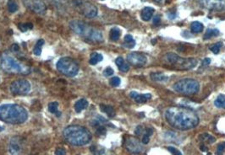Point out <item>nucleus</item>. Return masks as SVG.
Masks as SVG:
<instances>
[{
	"instance_id": "09e8293b",
	"label": "nucleus",
	"mask_w": 225,
	"mask_h": 155,
	"mask_svg": "<svg viewBox=\"0 0 225 155\" xmlns=\"http://www.w3.org/2000/svg\"></svg>"
},
{
	"instance_id": "5701e85b",
	"label": "nucleus",
	"mask_w": 225,
	"mask_h": 155,
	"mask_svg": "<svg viewBox=\"0 0 225 155\" xmlns=\"http://www.w3.org/2000/svg\"><path fill=\"white\" fill-rule=\"evenodd\" d=\"M219 30L218 29H207L204 34V36H203V39L204 40H208V39H211L212 37H214V36H217L219 35Z\"/></svg>"
},
{
	"instance_id": "9b49d317",
	"label": "nucleus",
	"mask_w": 225,
	"mask_h": 155,
	"mask_svg": "<svg viewBox=\"0 0 225 155\" xmlns=\"http://www.w3.org/2000/svg\"><path fill=\"white\" fill-rule=\"evenodd\" d=\"M25 8L37 14H44L47 7L42 0H21Z\"/></svg>"
},
{
	"instance_id": "6ab92c4d",
	"label": "nucleus",
	"mask_w": 225,
	"mask_h": 155,
	"mask_svg": "<svg viewBox=\"0 0 225 155\" xmlns=\"http://www.w3.org/2000/svg\"><path fill=\"white\" fill-rule=\"evenodd\" d=\"M115 63H116L117 67L119 68V69H120V71H122V72H127V71H129L130 67H129L128 64L125 62L124 58H121V57H119V58H117L116 60H115Z\"/></svg>"
},
{
	"instance_id": "f3484780",
	"label": "nucleus",
	"mask_w": 225,
	"mask_h": 155,
	"mask_svg": "<svg viewBox=\"0 0 225 155\" xmlns=\"http://www.w3.org/2000/svg\"><path fill=\"white\" fill-rule=\"evenodd\" d=\"M154 8H151V7H145L142 10V13H141V16H142V19L144 20V21H149L152 17H153V14H154Z\"/></svg>"
},
{
	"instance_id": "a19ab883",
	"label": "nucleus",
	"mask_w": 225,
	"mask_h": 155,
	"mask_svg": "<svg viewBox=\"0 0 225 155\" xmlns=\"http://www.w3.org/2000/svg\"><path fill=\"white\" fill-rule=\"evenodd\" d=\"M168 17H169V19H174L175 17H176V13H175V12L173 13V12L171 11L169 12V13H168Z\"/></svg>"
},
{
	"instance_id": "f03ea898",
	"label": "nucleus",
	"mask_w": 225,
	"mask_h": 155,
	"mask_svg": "<svg viewBox=\"0 0 225 155\" xmlns=\"http://www.w3.org/2000/svg\"><path fill=\"white\" fill-rule=\"evenodd\" d=\"M28 119V112L17 104H5L0 106V120L9 124H22Z\"/></svg>"
},
{
	"instance_id": "aec40b11",
	"label": "nucleus",
	"mask_w": 225,
	"mask_h": 155,
	"mask_svg": "<svg viewBox=\"0 0 225 155\" xmlns=\"http://www.w3.org/2000/svg\"><path fill=\"white\" fill-rule=\"evenodd\" d=\"M100 110L103 112L106 113L108 115L109 117H114L115 116V111L113 106L111 105H104V104H101L100 105Z\"/></svg>"
},
{
	"instance_id": "ddd939ff",
	"label": "nucleus",
	"mask_w": 225,
	"mask_h": 155,
	"mask_svg": "<svg viewBox=\"0 0 225 155\" xmlns=\"http://www.w3.org/2000/svg\"><path fill=\"white\" fill-rule=\"evenodd\" d=\"M126 59L130 64L135 67H143L147 62V58L142 52H132L127 54Z\"/></svg>"
},
{
	"instance_id": "c03bdc74",
	"label": "nucleus",
	"mask_w": 225,
	"mask_h": 155,
	"mask_svg": "<svg viewBox=\"0 0 225 155\" xmlns=\"http://www.w3.org/2000/svg\"><path fill=\"white\" fill-rule=\"evenodd\" d=\"M11 50L13 51V52H18V51L19 50V46H18L17 44H14L11 47Z\"/></svg>"
},
{
	"instance_id": "c756f323",
	"label": "nucleus",
	"mask_w": 225,
	"mask_h": 155,
	"mask_svg": "<svg viewBox=\"0 0 225 155\" xmlns=\"http://www.w3.org/2000/svg\"><path fill=\"white\" fill-rule=\"evenodd\" d=\"M7 7H8V11L10 13H14L18 10V5L15 3L14 0H8V3H7Z\"/></svg>"
},
{
	"instance_id": "0eeeda50",
	"label": "nucleus",
	"mask_w": 225,
	"mask_h": 155,
	"mask_svg": "<svg viewBox=\"0 0 225 155\" xmlns=\"http://www.w3.org/2000/svg\"><path fill=\"white\" fill-rule=\"evenodd\" d=\"M175 91L185 95H193L196 94L200 89V84L198 81L193 78H184L173 85Z\"/></svg>"
},
{
	"instance_id": "4468645a",
	"label": "nucleus",
	"mask_w": 225,
	"mask_h": 155,
	"mask_svg": "<svg viewBox=\"0 0 225 155\" xmlns=\"http://www.w3.org/2000/svg\"><path fill=\"white\" fill-rule=\"evenodd\" d=\"M78 8L79 11L87 18H94L97 15V8L91 3H79Z\"/></svg>"
},
{
	"instance_id": "a878e982",
	"label": "nucleus",
	"mask_w": 225,
	"mask_h": 155,
	"mask_svg": "<svg viewBox=\"0 0 225 155\" xmlns=\"http://www.w3.org/2000/svg\"><path fill=\"white\" fill-rule=\"evenodd\" d=\"M216 107L220 109H225V94H219L214 101Z\"/></svg>"
},
{
	"instance_id": "473e14b6",
	"label": "nucleus",
	"mask_w": 225,
	"mask_h": 155,
	"mask_svg": "<svg viewBox=\"0 0 225 155\" xmlns=\"http://www.w3.org/2000/svg\"><path fill=\"white\" fill-rule=\"evenodd\" d=\"M222 47V42H217V43H215V44H213L212 46L210 47V50H211L214 54H217V53L219 52L220 49H221V47Z\"/></svg>"
},
{
	"instance_id": "f8f14e48",
	"label": "nucleus",
	"mask_w": 225,
	"mask_h": 155,
	"mask_svg": "<svg viewBox=\"0 0 225 155\" xmlns=\"http://www.w3.org/2000/svg\"><path fill=\"white\" fill-rule=\"evenodd\" d=\"M24 141L19 137H14L8 144V152L11 155H22L24 153Z\"/></svg>"
},
{
	"instance_id": "2eb2a0df",
	"label": "nucleus",
	"mask_w": 225,
	"mask_h": 155,
	"mask_svg": "<svg viewBox=\"0 0 225 155\" xmlns=\"http://www.w3.org/2000/svg\"><path fill=\"white\" fill-rule=\"evenodd\" d=\"M204 8L211 10H222L225 8V0H200Z\"/></svg>"
},
{
	"instance_id": "20e7f679",
	"label": "nucleus",
	"mask_w": 225,
	"mask_h": 155,
	"mask_svg": "<svg viewBox=\"0 0 225 155\" xmlns=\"http://www.w3.org/2000/svg\"><path fill=\"white\" fill-rule=\"evenodd\" d=\"M0 68L8 73L26 75L31 72V67L6 52L0 57Z\"/></svg>"
},
{
	"instance_id": "2f4dec72",
	"label": "nucleus",
	"mask_w": 225,
	"mask_h": 155,
	"mask_svg": "<svg viewBox=\"0 0 225 155\" xmlns=\"http://www.w3.org/2000/svg\"><path fill=\"white\" fill-rule=\"evenodd\" d=\"M18 28L22 32H25V31H27L29 30H31L33 28V25L31 23H21L18 25Z\"/></svg>"
},
{
	"instance_id": "c85d7f7f",
	"label": "nucleus",
	"mask_w": 225,
	"mask_h": 155,
	"mask_svg": "<svg viewBox=\"0 0 225 155\" xmlns=\"http://www.w3.org/2000/svg\"><path fill=\"white\" fill-rule=\"evenodd\" d=\"M125 46L128 48H133L136 46V42L134 40L133 36L131 35H126L125 36Z\"/></svg>"
},
{
	"instance_id": "e433bc0d",
	"label": "nucleus",
	"mask_w": 225,
	"mask_h": 155,
	"mask_svg": "<svg viewBox=\"0 0 225 155\" xmlns=\"http://www.w3.org/2000/svg\"><path fill=\"white\" fill-rule=\"evenodd\" d=\"M103 74L106 77H109L111 75L114 74V69L112 68H107L104 71H103Z\"/></svg>"
},
{
	"instance_id": "f704fd0d",
	"label": "nucleus",
	"mask_w": 225,
	"mask_h": 155,
	"mask_svg": "<svg viewBox=\"0 0 225 155\" xmlns=\"http://www.w3.org/2000/svg\"><path fill=\"white\" fill-rule=\"evenodd\" d=\"M168 150L173 155H182L181 152H179V150H178L177 148H175L174 147H168Z\"/></svg>"
},
{
	"instance_id": "58836bf2",
	"label": "nucleus",
	"mask_w": 225,
	"mask_h": 155,
	"mask_svg": "<svg viewBox=\"0 0 225 155\" xmlns=\"http://www.w3.org/2000/svg\"><path fill=\"white\" fill-rule=\"evenodd\" d=\"M106 133V128L103 126H98V128L97 129V134L98 135H104Z\"/></svg>"
},
{
	"instance_id": "c9c22d12",
	"label": "nucleus",
	"mask_w": 225,
	"mask_h": 155,
	"mask_svg": "<svg viewBox=\"0 0 225 155\" xmlns=\"http://www.w3.org/2000/svg\"><path fill=\"white\" fill-rule=\"evenodd\" d=\"M144 129H145V128H143L142 126H138V127L136 128V130H135V133H136V135L137 136V137H139V136H141L142 134H143Z\"/></svg>"
},
{
	"instance_id": "7c9ffc66",
	"label": "nucleus",
	"mask_w": 225,
	"mask_h": 155,
	"mask_svg": "<svg viewBox=\"0 0 225 155\" xmlns=\"http://www.w3.org/2000/svg\"><path fill=\"white\" fill-rule=\"evenodd\" d=\"M200 139L201 141H204V142H208V143H213L215 142L216 141V138L212 137V136L209 135V134H202V135L200 137Z\"/></svg>"
},
{
	"instance_id": "de8ad7c7",
	"label": "nucleus",
	"mask_w": 225,
	"mask_h": 155,
	"mask_svg": "<svg viewBox=\"0 0 225 155\" xmlns=\"http://www.w3.org/2000/svg\"><path fill=\"white\" fill-rule=\"evenodd\" d=\"M222 144H223V146H224V148H225V142H223V143H222Z\"/></svg>"
},
{
	"instance_id": "dca6fc26",
	"label": "nucleus",
	"mask_w": 225,
	"mask_h": 155,
	"mask_svg": "<svg viewBox=\"0 0 225 155\" xmlns=\"http://www.w3.org/2000/svg\"><path fill=\"white\" fill-rule=\"evenodd\" d=\"M130 96L135 100V101L137 103H145L147 102L148 100H150L152 98V95L150 94H138L136 91H131L130 93Z\"/></svg>"
},
{
	"instance_id": "423d86ee",
	"label": "nucleus",
	"mask_w": 225,
	"mask_h": 155,
	"mask_svg": "<svg viewBox=\"0 0 225 155\" xmlns=\"http://www.w3.org/2000/svg\"><path fill=\"white\" fill-rule=\"evenodd\" d=\"M165 65L175 70H190L197 64V60L195 58H184L173 52L166 53L163 56Z\"/></svg>"
},
{
	"instance_id": "393cba45",
	"label": "nucleus",
	"mask_w": 225,
	"mask_h": 155,
	"mask_svg": "<svg viewBox=\"0 0 225 155\" xmlns=\"http://www.w3.org/2000/svg\"><path fill=\"white\" fill-rule=\"evenodd\" d=\"M103 55H101L100 53L93 52L91 54L89 62L90 64H92V65H96V64L98 63L99 62L103 61Z\"/></svg>"
},
{
	"instance_id": "39448f33",
	"label": "nucleus",
	"mask_w": 225,
	"mask_h": 155,
	"mask_svg": "<svg viewBox=\"0 0 225 155\" xmlns=\"http://www.w3.org/2000/svg\"><path fill=\"white\" fill-rule=\"evenodd\" d=\"M69 25L75 33L79 36H83L84 38L88 39L90 41L95 42H100L103 41L102 32L84 22L83 20L74 19L70 21Z\"/></svg>"
},
{
	"instance_id": "9d476101",
	"label": "nucleus",
	"mask_w": 225,
	"mask_h": 155,
	"mask_svg": "<svg viewBox=\"0 0 225 155\" xmlns=\"http://www.w3.org/2000/svg\"><path fill=\"white\" fill-rule=\"evenodd\" d=\"M124 146L129 152L133 154H139L143 151V147L139 139L131 136L125 137L124 139Z\"/></svg>"
},
{
	"instance_id": "ea45409f",
	"label": "nucleus",
	"mask_w": 225,
	"mask_h": 155,
	"mask_svg": "<svg viewBox=\"0 0 225 155\" xmlns=\"http://www.w3.org/2000/svg\"><path fill=\"white\" fill-rule=\"evenodd\" d=\"M225 148L224 146H223V144L221 143L219 144L218 146H217V151H216V154L217 155H222V151H223V149H224Z\"/></svg>"
},
{
	"instance_id": "a18cd8bd",
	"label": "nucleus",
	"mask_w": 225,
	"mask_h": 155,
	"mask_svg": "<svg viewBox=\"0 0 225 155\" xmlns=\"http://www.w3.org/2000/svg\"><path fill=\"white\" fill-rule=\"evenodd\" d=\"M201 151H202V152H207V151H208V148H207V147H206L204 144H202V145L201 146Z\"/></svg>"
},
{
	"instance_id": "a211bd4d",
	"label": "nucleus",
	"mask_w": 225,
	"mask_h": 155,
	"mask_svg": "<svg viewBox=\"0 0 225 155\" xmlns=\"http://www.w3.org/2000/svg\"><path fill=\"white\" fill-rule=\"evenodd\" d=\"M88 106V101L86 99H81V100H77L75 104V111L77 113H80L81 111L87 108Z\"/></svg>"
},
{
	"instance_id": "37998d69",
	"label": "nucleus",
	"mask_w": 225,
	"mask_h": 155,
	"mask_svg": "<svg viewBox=\"0 0 225 155\" xmlns=\"http://www.w3.org/2000/svg\"><path fill=\"white\" fill-rule=\"evenodd\" d=\"M210 62H211V59L210 58H205L202 62V65L203 66H207V65L210 64Z\"/></svg>"
},
{
	"instance_id": "6e6552de",
	"label": "nucleus",
	"mask_w": 225,
	"mask_h": 155,
	"mask_svg": "<svg viewBox=\"0 0 225 155\" xmlns=\"http://www.w3.org/2000/svg\"><path fill=\"white\" fill-rule=\"evenodd\" d=\"M57 69L62 74L68 77H74L79 72V65L73 58L70 57H64L60 58L57 62Z\"/></svg>"
},
{
	"instance_id": "cd10ccee",
	"label": "nucleus",
	"mask_w": 225,
	"mask_h": 155,
	"mask_svg": "<svg viewBox=\"0 0 225 155\" xmlns=\"http://www.w3.org/2000/svg\"><path fill=\"white\" fill-rule=\"evenodd\" d=\"M45 42L43 39H40L37 41L36 44L35 45V47L33 48V53L36 56H40L42 53V47L44 45Z\"/></svg>"
},
{
	"instance_id": "412c9836",
	"label": "nucleus",
	"mask_w": 225,
	"mask_h": 155,
	"mask_svg": "<svg viewBox=\"0 0 225 155\" xmlns=\"http://www.w3.org/2000/svg\"><path fill=\"white\" fill-rule=\"evenodd\" d=\"M150 77L153 81H156V82H163V81L168 80L167 76L160 72H152L150 74Z\"/></svg>"
},
{
	"instance_id": "f257e3e1",
	"label": "nucleus",
	"mask_w": 225,
	"mask_h": 155,
	"mask_svg": "<svg viewBox=\"0 0 225 155\" xmlns=\"http://www.w3.org/2000/svg\"><path fill=\"white\" fill-rule=\"evenodd\" d=\"M168 123L175 129L186 131L197 127L200 119L196 111L185 106H171L165 111Z\"/></svg>"
},
{
	"instance_id": "4be33fe9",
	"label": "nucleus",
	"mask_w": 225,
	"mask_h": 155,
	"mask_svg": "<svg viewBox=\"0 0 225 155\" xmlns=\"http://www.w3.org/2000/svg\"><path fill=\"white\" fill-rule=\"evenodd\" d=\"M203 29H204V26L199 21H194L190 25V31H191L192 33H201L203 31Z\"/></svg>"
},
{
	"instance_id": "49530a36",
	"label": "nucleus",
	"mask_w": 225,
	"mask_h": 155,
	"mask_svg": "<svg viewBox=\"0 0 225 155\" xmlns=\"http://www.w3.org/2000/svg\"><path fill=\"white\" fill-rule=\"evenodd\" d=\"M154 2L158 3H168V0H153Z\"/></svg>"
},
{
	"instance_id": "79ce46f5",
	"label": "nucleus",
	"mask_w": 225,
	"mask_h": 155,
	"mask_svg": "<svg viewBox=\"0 0 225 155\" xmlns=\"http://www.w3.org/2000/svg\"><path fill=\"white\" fill-rule=\"evenodd\" d=\"M160 22V16L159 15H156L155 17H153V24L158 25Z\"/></svg>"
},
{
	"instance_id": "7ed1b4c3",
	"label": "nucleus",
	"mask_w": 225,
	"mask_h": 155,
	"mask_svg": "<svg viewBox=\"0 0 225 155\" xmlns=\"http://www.w3.org/2000/svg\"><path fill=\"white\" fill-rule=\"evenodd\" d=\"M63 136L69 143L74 146H84L92 141L91 132L85 127L71 125L64 129Z\"/></svg>"
},
{
	"instance_id": "bb28decb",
	"label": "nucleus",
	"mask_w": 225,
	"mask_h": 155,
	"mask_svg": "<svg viewBox=\"0 0 225 155\" xmlns=\"http://www.w3.org/2000/svg\"><path fill=\"white\" fill-rule=\"evenodd\" d=\"M58 103L54 101V102H51L48 104V111H50L52 114H55L56 116L59 117L61 116V113L58 111Z\"/></svg>"
},
{
	"instance_id": "1a4fd4ad",
	"label": "nucleus",
	"mask_w": 225,
	"mask_h": 155,
	"mask_svg": "<svg viewBox=\"0 0 225 155\" xmlns=\"http://www.w3.org/2000/svg\"><path fill=\"white\" fill-rule=\"evenodd\" d=\"M9 89L14 95H25L31 91V83L26 79H17L12 82Z\"/></svg>"
},
{
	"instance_id": "b1692460",
	"label": "nucleus",
	"mask_w": 225,
	"mask_h": 155,
	"mask_svg": "<svg viewBox=\"0 0 225 155\" xmlns=\"http://www.w3.org/2000/svg\"><path fill=\"white\" fill-rule=\"evenodd\" d=\"M120 35H121V31L119 28H113L109 32V38L113 42H117L120 39Z\"/></svg>"
},
{
	"instance_id": "4c0bfd02",
	"label": "nucleus",
	"mask_w": 225,
	"mask_h": 155,
	"mask_svg": "<svg viewBox=\"0 0 225 155\" xmlns=\"http://www.w3.org/2000/svg\"><path fill=\"white\" fill-rule=\"evenodd\" d=\"M54 153L55 155H66V151L64 148H56Z\"/></svg>"
},
{
	"instance_id": "72a5a7b5",
	"label": "nucleus",
	"mask_w": 225,
	"mask_h": 155,
	"mask_svg": "<svg viewBox=\"0 0 225 155\" xmlns=\"http://www.w3.org/2000/svg\"><path fill=\"white\" fill-rule=\"evenodd\" d=\"M109 83H110V84H111L112 86H114V87H117V86L120 85V83H121V80H120V78L115 76V77L112 78L111 79H110V81H109Z\"/></svg>"
}]
</instances>
